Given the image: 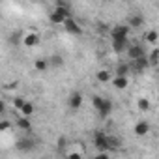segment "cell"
<instances>
[{
  "label": "cell",
  "instance_id": "6da1fadb",
  "mask_svg": "<svg viewBox=\"0 0 159 159\" xmlns=\"http://www.w3.org/2000/svg\"><path fill=\"white\" fill-rule=\"evenodd\" d=\"M92 142L99 152H111V135H107L105 131H96Z\"/></svg>",
  "mask_w": 159,
  "mask_h": 159
},
{
  "label": "cell",
  "instance_id": "7a4b0ae2",
  "mask_svg": "<svg viewBox=\"0 0 159 159\" xmlns=\"http://www.w3.org/2000/svg\"><path fill=\"white\" fill-rule=\"evenodd\" d=\"M129 32H131L129 25H114L109 34H111V39H129Z\"/></svg>",
  "mask_w": 159,
  "mask_h": 159
},
{
  "label": "cell",
  "instance_id": "3957f363",
  "mask_svg": "<svg viewBox=\"0 0 159 159\" xmlns=\"http://www.w3.org/2000/svg\"><path fill=\"white\" fill-rule=\"evenodd\" d=\"M39 41H41V38H39V34H38L36 30H26V32L21 36V43H23L25 47H28V49L38 47Z\"/></svg>",
  "mask_w": 159,
  "mask_h": 159
},
{
  "label": "cell",
  "instance_id": "277c9868",
  "mask_svg": "<svg viewBox=\"0 0 159 159\" xmlns=\"http://www.w3.org/2000/svg\"><path fill=\"white\" fill-rule=\"evenodd\" d=\"M150 67V60H148V54L146 56H140L137 60H131V71L133 73H142Z\"/></svg>",
  "mask_w": 159,
  "mask_h": 159
},
{
  "label": "cell",
  "instance_id": "5b68a950",
  "mask_svg": "<svg viewBox=\"0 0 159 159\" xmlns=\"http://www.w3.org/2000/svg\"><path fill=\"white\" fill-rule=\"evenodd\" d=\"M83 101H84V98H83L81 92H71L69 98H67V107L71 111H79V109L83 107Z\"/></svg>",
  "mask_w": 159,
  "mask_h": 159
},
{
  "label": "cell",
  "instance_id": "8992f818",
  "mask_svg": "<svg viewBox=\"0 0 159 159\" xmlns=\"http://www.w3.org/2000/svg\"><path fill=\"white\" fill-rule=\"evenodd\" d=\"M125 54H127V58H129V60H137V58H140V56H146L148 52L144 51V47H142L140 43H131Z\"/></svg>",
  "mask_w": 159,
  "mask_h": 159
},
{
  "label": "cell",
  "instance_id": "52a82bcc",
  "mask_svg": "<svg viewBox=\"0 0 159 159\" xmlns=\"http://www.w3.org/2000/svg\"><path fill=\"white\" fill-rule=\"evenodd\" d=\"M64 30L67 32V34H71V36H81L83 34V28H81V25H79L75 19H67L66 23H64Z\"/></svg>",
  "mask_w": 159,
  "mask_h": 159
},
{
  "label": "cell",
  "instance_id": "ba28073f",
  "mask_svg": "<svg viewBox=\"0 0 159 159\" xmlns=\"http://www.w3.org/2000/svg\"><path fill=\"white\" fill-rule=\"evenodd\" d=\"M129 45H131L129 39H111V47H112V51H114L116 54H124V52H127Z\"/></svg>",
  "mask_w": 159,
  "mask_h": 159
},
{
  "label": "cell",
  "instance_id": "9c48e42d",
  "mask_svg": "<svg viewBox=\"0 0 159 159\" xmlns=\"http://www.w3.org/2000/svg\"><path fill=\"white\" fill-rule=\"evenodd\" d=\"M150 129H152V125H150L148 120H139V122L135 124V127H133V131H135L137 137H146V135L150 133Z\"/></svg>",
  "mask_w": 159,
  "mask_h": 159
},
{
  "label": "cell",
  "instance_id": "30bf717a",
  "mask_svg": "<svg viewBox=\"0 0 159 159\" xmlns=\"http://www.w3.org/2000/svg\"><path fill=\"white\" fill-rule=\"evenodd\" d=\"M112 109H114L112 101H111L109 98H105L103 105H101V107L98 109V114H99V118H107V116H111V114H112Z\"/></svg>",
  "mask_w": 159,
  "mask_h": 159
},
{
  "label": "cell",
  "instance_id": "8fae6325",
  "mask_svg": "<svg viewBox=\"0 0 159 159\" xmlns=\"http://www.w3.org/2000/svg\"><path fill=\"white\" fill-rule=\"evenodd\" d=\"M15 127L23 129V131H32V122H30V118H28V116L19 114V116H17V120H15Z\"/></svg>",
  "mask_w": 159,
  "mask_h": 159
},
{
  "label": "cell",
  "instance_id": "7c38bea8",
  "mask_svg": "<svg viewBox=\"0 0 159 159\" xmlns=\"http://www.w3.org/2000/svg\"><path fill=\"white\" fill-rule=\"evenodd\" d=\"M112 86L116 90H125L129 86V81H127V75H116L112 79Z\"/></svg>",
  "mask_w": 159,
  "mask_h": 159
},
{
  "label": "cell",
  "instance_id": "4fadbf2b",
  "mask_svg": "<svg viewBox=\"0 0 159 159\" xmlns=\"http://www.w3.org/2000/svg\"><path fill=\"white\" fill-rule=\"evenodd\" d=\"M96 81L101 83V84H107V83H112V75H111V69H99L96 73Z\"/></svg>",
  "mask_w": 159,
  "mask_h": 159
},
{
  "label": "cell",
  "instance_id": "5bb4252c",
  "mask_svg": "<svg viewBox=\"0 0 159 159\" xmlns=\"http://www.w3.org/2000/svg\"><path fill=\"white\" fill-rule=\"evenodd\" d=\"M67 19H69V17H66V15H64V13H60L58 10H52V11H51V15H49V21H51L52 25H62V26H64V23H66Z\"/></svg>",
  "mask_w": 159,
  "mask_h": 159
},
{
  "label": "cell",
  "instance_id": "9a60e30c",
  "mask_svg": "<svg viewBox=\"0 0 159 159\" xmlns=\"http://www.w3.org/2000/svg\"><path fill=\"white\" fill-rule=\"evenodd\" d=\"M144 17L140 15V13H133L131 17H129V21H127V25L131 26V28H140V26H144Z\"/></svg>",
  "mask_w": 159,
  "mask_h": 159
},
{
  "label": "cell",
  "instance_id": "2e32d148",
  "mask_svg": "<svg viewBox=\"0 0 159 159\" xmlns=\"http://www.w3.org/2000/svg\"><path fill=\"white\" fill-rule=\"evenodd\" d=\"M49 67H51V60H49V58H38V60L34 62V69L39 71V73H45Z\"/></svg>",
  "mask_w": 159,
  "mask_h": 159
},
{
  "label": "cell",
  "instance_id": "e0dca14e",
  "mask_svg": "<svg viewBox=\"0 0 159 159\" xmlns=\"http://www.w3.org/2000/svg\"><path fill=\"white\" fill-rule=\"evenodd\" d=\"M142 39H144L146 43L155 45V43L159 41V32H157V30H153V28H152V30H146V32H144V36H142Z\"/></svg>",
  "mask_w": 159,
  "mask_h": 159
},
{
  "label": "cell",
  "instance_id": "ac0fdd59",
  "mask_svg": "<svg viewBox=\"0 0 159 159\" xmlns=\"http://www.w3.org/2000/svg\"><path fill=\"white\" fill-rule=\"evenodd\" d=\"M148 60H150V67H159V47H153L148 52Z\"/></svg>",
  "mask_w": 159,
  "mask_h": 159
},
{
  "label": "cell",
  "instance_id": "d6986e66",
  "mask_svg": "<svg viewBox=\"0 0 159 159\" xmlns=\"http://www.w3.org/2000/svg\"><path fill=\"white\" fill-rule=\"evenodd\" d=\"M34 112H36V107H34V103L26 99V103H25V105L21 107L19 114H23V116H28V118H32V114H34Z\"/></svg>",
  "mask_w": 159,
  "mask_h": 159
},
{
  "label": "cell",
  "instance_id": "ffe728a7",
  "mask_svg": "<svg viewBox=\"0 0 159 159\" xmlns=\"http://www.w3.org/2000/svg\"><path fill=\"white\" fill-rule=\"evenodd\" d=\"M32 148H34V142L30 139H21L17 142V150H21V152H30Z\"/></svg>",
  "mask_w": 159,
  "mask_h": 159
},
{
  "label": "cell",
  "instance_id": "44dd1931",
  "mask_svg": "<svg viewBox=\"0 0 159 159\" xmlns=\"http://www.w3.org/2000/svg\"><path fill=\"white\" fill-rule=\"evenodd\" d=\"M137 109H139L140 112H148V111L152 109L150 99H146V98H139V99H137Z\"/></svg>",
  "mask_w": 159,
  "mask_h": 159
},
{
  "label": "cell",
  "instance_id": "7402d4cb",
  "mask_svg": "<svg viewBox=\"0 0 159 159\" xmlns=\"http://www.w3.org/2000/svg\"><path fill=\"white\" fill-rule=\"evenodd\" d=\"M49 60H51V67H62V66H64V58H62L60 54H56V52L51 54Z\"/></svg>",
  "mask_w": 159,
  "mask_h": 159
},
{
  "label": "cell",
  "instance_id": "603a6c76",
  "mask_svg": "<svg viewBox=\"0 0 159 159\" xmlns=\"http://www.w3.org/2000/svg\"><path fill=\"white\" fill-rule=\"evenodd\" d=\"M25 103H26V98H23V96H15L13 101H11V105H13V109H15L17 112L21 111V107H23Z\"/></svg>",
  "mask_w": 159,
  "mask_h": 159
},
{
  "label": "cell",
  "instance_id": "cb8c5ba5",
  "mask_svg": "<svg viewBox=\"0 0 159 159\" xmlns=\"http://www.w3.org/2000/svg\"><path fill=\"white\" fill-rule=\"evenodd\" d=\"M131 69V64H118L116 66V75H127Z\"/></svg>",
  "mask_w": 159,
  "mask_h": 159
},
{
  "label": "cell",
  "instance_id": "d4e9b609",
  "mask_svg": "<svg viewBox=\"0 0 159 159\" xmlns=\"http://www.w3.org/2000/svg\"><path fill=\"white\" fill-rule=\"evenodd\" d=\"M103 101H105V98H101V96H94V98H92V105H94V109L98 111V109L103 105Z\"/></svg>",
  "mask_w": 159,
  "mask_h": 159
},
{
  "label": "cell",
  "instance_id": "484cf974",
  "mask_svg": "<svg viewBox=\"0 0 159 159\" xmlns=\"http://www.w3.org/2000/svg\"><path fill=\"white\" fill-rule=\"evenodd\" d=\"M120 146H122V140H120L118 137H112V135H111V150H118Z\"/></svg>",
  "mask_w": 159,
  "mask_h": 159
},
{
  "label": "cell",
  "instance_id": "4316f807",
  "mask_svg": "<svg viewBox=\"0 0 159 159\" xmlns=\"http://www.w3.org/2000/svg\"><path fill=\"white\" fill-rule=\"evenodd\" d=\"M10 127H11V122L2 118V122H0V131H10Z\"/></svg>",
  "mask_w": 159,
  "mask_h": 159
},
{
  "label": "cell",
  "instance_id": "83f0119b",
  "mask_svg": "<svg viewBox=\"0 0 159 159\" xmlns=\"http://www.w3.org/2000/svg\"><path fill=\"white\" fill-rule=\"evenodd\" d=\"M64 146H66V139L60 137V139H58V150H64Z\"/></svg>",
  "mask_w": 159,
  "mask_h": 159
},
{
  "label": "cell",
  "instance_id": "f1b7e54d",
  "mask_svg": "<svg viewBox=\"0 0 159 159\" xmlns=\"http://www.w3.org/2000/svg\"><path fill=\"white\" fill-rule=\"evenodd\" d=\"M157 8H159V0H157Z\"/></svg>",
  "mask_w": 159,
  "mask_h": 159
}]
</instances>
